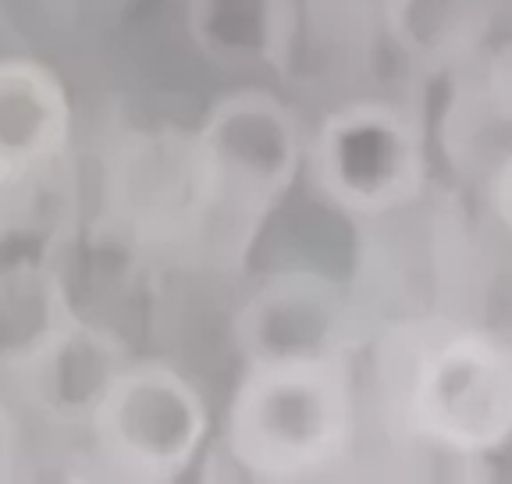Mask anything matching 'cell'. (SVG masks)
Wrapping results in <instances>:
<instances>
[{"label":"cell","instance_id":"1","mask_svg":"<svg viewBox=\"0 0 512 484\" xmlns=\"http://www.w3.org/2000/svg\"><path fill=\"white\" fill-rule=\"evenodd\" d=\"M370 399L388 442L427 467L488 470L512 445V335L448 310L370 331Z\"/></svg>","mask_w":512,"mask_h":484},{"label":"cell","instance_id":"2","mask_svg":"<svg viewBox=\"0 0 512 484\" xmlns=\"http://www.w3.org/2000/svg\"><path fill=\"white\" fill-rule=\"evenodd\" d=\"M363 428L356 353L242 363L221 452L246 481L306 484L349 470Z\"/></svg>","mask_w":512,"mask_h":484},{"label":"cell","instance_id":"3","mask_svg":"<svg viewBox=\"0 0 512 484\" xmlns=\"http://www.w3.org/2000/svg\"><path fill=\"white\" fill-rule=\"evenodd\" d=\"M306 164L299 114L267 86H235L214 100L192 132L196 253L214 271L246 267L271 214Z\"/></svg>","mask_w":512,"mask_h":484},{"label":"cell","instance_id":"4","mask_svg":"<svg viewBox=\"0 0 512 484\" xmlns=\"http://www.w3.org/2000/svg\"><path fill=\"white\" fill-rule=\"evenodd\" d=\"M303 175L335 214L374 225L427 196L424 121L392 100H352L306 136Z\"/></svg>","mask_w":512,"mask_h":484},{"label":"cell","instance_id":"5","mask_svg":"<svg viewBox=\"0 0 512 484\" xmlns=\"http://www.w3.org/2000/svg\"><path fill=\"white\" fill-rule=\"evenodd\" d=\"M86 435L107 477L168 484L200 463L210 406L189 374L164 360L132 356L96 399Z\"/></svg>","mask_w":512,"mask_h":484},{"label":"cell","instance_id":"6","mask_svg":"<svg viewBox=\"0 0 512 484\" xmlns=\"http://www.w3.org/2000/svg\"><path fill=\"white\" fill-rule=\"evenodd\" d=\"M367 339L356 292L313 267H281L264 275L232 321L242 363L360 353Z\"/></svg>","mask_w":512,"mask_h":484},{"label":"cell","instance_id":"7","mask_svg":"<svg viewBox=\"0 0 512 484\" xmlns=\"http://www.w3.org/2000/svg\"><path fill=\"white\" fill-rule=\"evenodd\" d=\"M75 107L40 57L0 54V193L40 182L72 146Z\"/></svg>","mask_w":512,"mask_h":484},{"label":"cell","instance_id":"8","mask_svg":"<svg viewBox=\"0 0 512 484\" xmlns=\"http://www.w3.org/2000/svg\"><path fill=\"white\" fill-rule=\"evenodd\" d=\"M185 33L224 72H281L303 40V0H185Z\"/></svg>","mask_w":512,"mask_h":484},{"label":"cell","instance_id":"9","mask_svg":"<svg viewBox=\"0 0 512 484\" xmlns=\"http://www.w3.org/2000/svg\"><path fill=\"white\" fill-rule=\"evenodd\" d=\"M82 321L61 267L43 257L0 264V374L15 381Z\"/></svg>","mask_w":512,"mask_h":484},{"label":"cell","instance_id":"10","mask_svg":"<svg viewBox=\"0 0 512 484\" xmlns=\"http://www.w3.org/2000/svg\"><path fill=\"white\" fill-rule=\"evenodd\" d=\"M132 360L125 342L114 331L89 324L82 317L43 360H36L15 385L22 399L43 417L57 424H82L86 428L96 399L104 396L107 381Z\"/></svg>","mask_w":512,"mask_h":484},{"label":"cell","instance_id":"11","mask_svg":"<svg viewBox=\"0 0 512 484\" xmlns=\"http://www.w3.org/2000/svg\"><path fill=\"white\" fill-rule=\"evenodd\" d=\"M491 0H381L384 36L420 72H456L484 50Z\"/></svg>","mask_w":512,"mask_h":484},{"label":"cell","instance_id":"12","mask_svg":"<svg viewBox=\"0 0 512 484\" xmlns=\"http://www.w3.org/2000/svg\"><path fill=\"white\" fill-rule=\"evenodd\" d=\"M477 129L505 136V150L512 146V40L480 57L477 79L456 100V121H452L456 143L463 146Z\"/></svg>","mask_w":512,"mask_h":484},{"label":"cell","instance_id":"13","mask_svg":"<svg viewBox=\"0 0 512 484\" xmlns=\"http://www.w3.org/2000/svg\"><path fill=\"white\" fill-rule=\"evenodd\" d=\"M488 207L495 221L512 235V146L491 164L488 175Z\"/></svg>","mask_w":512,"mask_h":484},{"label":"cell","instance_id":"14","mask_svg":"<svg viewBox=\"0 0 512 484\" xmlns=\"http://www.w3.org/2000/svg\"><path fill=\"white\" fill-rule=\"evenodd\" d=\"M18 452H22V435L11 417V410L0 403V481H8L18 470Z\"/></svg>","mask_w":512,"mask_h":484},{"label":"cell","instance_id":"15","mask_svg":"<svg viewBox=\"0 0 512 484\" xmlns=\"http://www.w3.org/2000/svg\"><path fill=\"white\" fill-rule=\"evenodd\" d=\"M0 200H4V193H0Z\"/></svg>","mask_w":512,"mask_h":484}]
</instances>
